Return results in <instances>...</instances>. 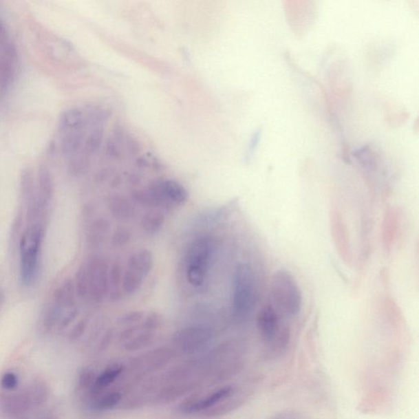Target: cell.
<instances>
[{
	"mask_svg": "<svg viewBox=\"0 0 419 419\" xmlns=\"http://www.w3.org/2000/svg\"><path fill=\"white\" fill-rule=\"evenodd\" d=\"M175 343L185 355L197 354L208 347L213 340V332L203 327H189L176 334Z\"/></svg>",
	"mask_w": 419,
	"mask_h": 419,
	"instance_id": "cell-10",
	"label": "cell"
},
{
	"mask_svg": "<svg viewBox=\"0 0 419 419\" xmlns=\"http://www.w3.org/2000/svg\"><path fill=\"white\" fill-rule=\"evenodd\" d=\"M145 331V330H144ZM154 334L153 332L145 331L139 335L133 336L125 344V349L128 352H136L149 347L153 343Z\"/></svg>",
	"mask_w": 419,
	"mask_h": 419,
	"instance_id": "cell-19",
	"label": "cell"
},
{
	"mask_svg": "<svg viewBox=\"0 0 419 419\" xmlns=\"http://www.w3.org/2000/svg\"><path fill=\"white\" fill-rule=\"evenodd\" d=\"M86 326H87V322H86V321H81L78 323L71 332L70 340L76 341L79 339L80 336L84 334Z\"/></svg>",
	"mask_w": 419,
	"mask_h": 419,
	"instance_id": "cell-28",
	"label": "cell"
},
{
	"mask_svg": "<svg viewBox=\"0 0 419 419\" xmlns=\"http://www.w3.org/2000/svg\"><path fill=\"white\" fill-rule=\"evenodd\" d=\"M173 357L171 350L168 348H159L153 352L147 353L146 355L133 361L132 369L141 371V375L144 372H152V371L162 369L163 366L168 364Z\"/></svg>",
	"mask_w": 419,
	"mask_h": 419,
	"instance_id": "cell-11",
	"label": "cell"
},
{
	"mask_svg": "<svg viewBox=\"0 0 419 419\" xmlns=\"http://www.w3.org/2000/svg\"><path fill=\"white\" fill-rule=\"evenodd\" d=\"M39 184L43 197L50 198L53 191V179L49 168L45 166H41L39 169Z\"/></svg>",
	"mask_w": 419,
	"mask_h": 419,
	"instance_id": "cell-20",
	"label": "cell"
},
{
	"mask_svg": "<svg viewBox=\"0 0 419 419\" xmlns=\"http://www.w3.org/2000/svg\"><path fill=\"white\" fill-rule=\"evenodd\" d=\"M397 215L394 211H388L385 218V226H384V241L386 247L391 245L393 236L396 228Z\"/></svg>",
	"mask_w": 419,
	"mask_h": 419,
	"instance_id": "cell-24",
	"label": "cell"
},
{
	"mask_svg": "<svg viewBox=\"0 0 419 419\" xmlns=\"http://www.w3.org/2000/svg\"><path fill=\"white\" fill-rule=\"evenodd\" d=\"M142 317V314L140 312H132L129 314L125 315L124 317V321L125 322H137L140 321Z\"/></svg>",
	"mask_w": 419,
	"mask_h": 419,
	"instance_id": "cell-30",
	"label": "cell"
},
{
	"mask_svg": "<svg viewBox=\"0 0 419 419\" xmlns=\"http://www.w3.org/2000/svg\"><path fill=\"white\" fill-rule=\"evenodd\" d=\"M270 303L282 316L295 317L302 306L299 285L290 272L279 270L272 277Z\"/></svg>",
	"mask_w": 419,
	"mask_h": 419,
	"instance_id": "cell-3",
	"label": "cell"
},
{
	"mask_svg": "<svg viewBox=\"0 0 419 419\" xmlns=\"http://www.w3.org/2000/svg\"><path fill=\"white\" fill-rule=\"evenodd\" d=\"M331 228L332 237L335 241L336 248H338L341 257L343 260L350 263L352 261V252L347 237V231L342 218L338 211H332L331 217Z\"/></svg>",
	"mask_w": 419,
	"mask_h": 419,
	"instance_id": "cell-13",
	"label": "cell"
},
{
	"mask_svg": "<svg viewBox=\"0 0 419 419\" xmlns=\"http://www.w3.org/2000/svg\"><path fill=\"white\" fill-rule=\"evenodd\" d=\"M275 419H291V418L288 416H279V417L275 418Z\"/></svg>",
	"mask_w": 419,
	"mask_h": 419,
	"instance_id": "cell-31",
	"label": "cell"
},
{
	"mask_svg": "<svg viewBox=\"0 0 419 419\" xmlns=\"http://www.w3.org/2000/svg\"><path fill=\"white\" fill-rule=\"evenodd\" d=\"M122 400V394L120 391H105L89 401V407L95 411H109V410L114 409L119 405Z\"/></svg>",
	"mask_w": 419,
	"mask_h": 419,
	"instance_id": "cell-17",
	"label": "cell"
},
{
	"mask_svg": "<svg viewBox=\"0 0 419 419\" xmlns=\"http://www.w3.org/2000/svg\"><path fill=\"white\" fill-rule=\"evenodd\" d=\"M96 377L97 375L95 374L92 369L85 368L82 369L79 378H78V388H79V390L84 393H88L93 387Z\"/></svg>",
	"mask_w": 419,
	"mask_h": 419,
	"instance_id": "cell-22",
	"label": "cell"
},
{
	"mask_svg": "<svg viewBox=\"0 0 419 419\" xmlns=\"http://www.w3.org/2000/svg\"><path fill=\"white\" fill-rule=\"evenodd\" d=\"M215 249L214 241L208 236L201 237L189 246L185 263L187 278L193 286L200 288L204 284Z\"/></svg>",
	"mask_w": 419,
	"mask_h": 419,
	"instance_id": "cell-4",
	"label": "cell"
},
{
	"mask_svg": "<svg viewBox=\"0 0 419 419\" xmlns=\"http://www.w3.org/2000/svg\"><path fill=\"white\" fill-rule=\"evenodd\" d=\"M19 385V378L12 372H7L3 375L1 378V386L8 391H12Z\"/></svg>",
	"mask_w": 419,
	"mask_h": 419,
	"instance_id": "cell-26",
	"label": "cell"
},
{
	"mask_svg": "<svg viewBox=\"0 0 419 419\" xmlns=\"http://www.w3.org/2000/svg\"><path fill=\"white\" fill-rule=\"evenodd\" d=\"M258 330L264 342L276 349L286 348L290 340V332L279 314L270 303L261 309L257 317Z\"/></svg>",
	"mask_w": 419,
	"mask_h": 419,
	"instance_id": "cell-7",
	"label": "cell"
},
{
	"mask_svg": "<svg viewBox=\"0 0 419 419\" xmlns=\"http://www.w3.org/2000/svg\"><path fill=\"white\" fill-rule=\"evenodd\" d=\"M77 291L81 297L89 296L90 299L99 302L109 291L107 266L101 259H94L81 268L77 275Z\"/></svg>",
	"mask_w": 419,
	"mask_h": 419,
	"instance_id": "cell-5",
	"label": "cell"
},
{
	"mask_svg": "<svg viewBox=\"0 0 419 419\" xmlns=\"http://www.w3.org/2000/svg\"><path fill=\"white\" fill-rule=\"evenodd\" d=\"M110 293L112 298L119 295L120 284V269L118 265H115L110 274Z\"/></svg>",
	"mask_w": 419,
	"mask_h": 419,
	"instance_id": "cell-25",
	"label": "cell"
},
{
	"mask_svg": "<svg viewBox=\"0 0 419 419\" xmlns=\"http://www.w3.org/2000/svg\"><path fill=\"white\" fill-rule=\"evenodd\" d=\"M153 257L148 250H140L131 255L127 264V271L142 279L153 269Z\"/></svg>",
	"mask_w": 419,
	"mask_h": 419,
	"instance_id": "cell-15",
	"label": "cell"
},
{
	"mask_svg": "<svg viewBox=\"0 0 419 419\" xmlns=\"http://www.w3.org/2000/svg\"><path fill=\"white\" fill-rule=\"evenodd\" d=\"M239 387L227 385L217 389L206 396L195 393L180 405V410L185 413H203L235 394Z\"/></svg>",
	"mask_w": 419,
	"mask_h": 419,
	"instance_id": "cell-9",
	"label": "cell"
},
{
	"mask_svg": "<svg viewBox=\"0 0 419 419\" xmlns=\"http://www.w3.org/2000/svg\"><path fill=\"white\" fill-rule=\"evenodd\" d=\"M125 367L116 363L107 366L100 374L97 375L93 387L87 393L89 401L105 392L107 387L122 376Z\"/></svg>",
	"mask_w": 419,
	"mask_h": 419,
	"instance_id": "cell-14",
	"label": "cell"
},
{
	"mask_svg": "<svg viewBox=\"0 0 419 419\" xmlns=\"http://www.w3.org/2000/svg\"><path fill=\"white\" fill-rule=\"evenodd\" d=\"M246 398H247L246 393L239 388L235 394L228 397L227 399L224 400L222 402L213 406V407L206 410L205 412H203V414L206 417L209 418L224 416V414L230 413L237 408L240 407L244 404Z\"/></svg>",
	"mask_w": 419,
	"mask_h": 419,
	"instance_id": "cell-16",
	"label": "cell"
},
{
	"mask_svg": "<svg viewBox=\"0 0 419 419\" xmlns=\"http://www.w3.org/2000/svg\"><path fill=\"white\" fill-rule=\"evenodd\" d=\"M187 191L173 180L163 181L145 191L138 193L137 198L149 206H179L187 201Z\"/></svg>",
	"mask_w": 419,
	"mask_h": 419,
	"instance_id": "cell-8",
	"label": "cell"
},
{
	"mask_svg": "<svg viewBox=\"0 0 419 419\" xmlns=\"http://www.w3.org/2000/svg\"><path fill=\"white\" fill-rule=\"evenodd\" d=\"M131 239V233L125 228H119L114 233L112 241L114 245L123 246L128 244V241Z\"/></svg>",
	"mask_w": 419,
	"mask_h": 419,
	"instance_id": "cell-27",
	"label": "cell"
},
{
	"mask_svg": "<svg viewBox=\"0 0 419 419\" xmlns=\"http://www.w3.org/2000/svg\"><path fill=\"white\" fill-rule=\"evenodd\" d=\"M42 239L43 230L39 226L28 228L21 237V279L25 286H31L37 278Z\"/></svg>",
	"mask_w": 419,
	"mask_h": 419,
	"instance_id": "cell-6",
	"label": "cell"
},
{
	"mask_svg": "<svg viewBox=\"0 0 419 419\" xmlns=\"http://www.w3.org/2000/svg\"><path fill=\"white\" fill-rule=\"evenodd\" d=\"M110 209L116 217L127 218L132 214L131 206L120 197H114L110 202Z\"/></svg>",
	"mask_w": 419,
	"mask_h": 419,
	"instance_id": "cell-21",
	"label": "cell"
},
{
	"mask_svg": "<svg viewBox=\"0 0 419 419\" xmlns=\"http://www.w3.org/2000/svg\"><path fill=\"white\" fill-rule=\"evenodd\" d=\"M261 133V129H258V131L254 133L253 140L252 141H250V144L249 145V154H253L255 149H256V146L258 144L259 140H260Z\"/></svg>",
	"mask_w": 419,
	"mask_h": 419,
	"instance_id": "cell-29",
	"label": "cell"
},
{
	"mask_svg": "<svg viewBox=\"0 0 419 419\" xmlns=\"http://www.w3.org/2000/svg\"><path fill=\"white\" fill-rule=\"evenodd\" d=\"M33 408L44 405L50 398V389L44 380H34L25 387Z\"/></svg>",
	"mask_w": 419,
	"mask_h": 419,
	"instance_id": "cell-18",
	"label": "cell"
},
{
	"mask_svg": "<svg viewBox=\"0 0 419 419\" xmlns=\"http://www.w3.org/2000/svg\"><path fill=\"white\" fill-rule=\"evenodd\" d=\"M164 222H165V217L162 214L153 213L146 215L142 226L146 232L153 233L160 230Z\"/></svg>",
	"mask_w": 419,
	"mask_h": 419,
	"instance_id": "cell-23",
	"label": "cell"
},
{
	"mask_svg": "<svg viewBox=\"0 0 419 419\" xmlns=\"http://www.w3.org/2000/svg\"><path fill=\"white\" fill-rule=\"evenodd\" d=\"M95 110L72 109L60 118L58 133L63 154L72 158L73 166L82 169L101 140V122Z\"/></svg>",
	"mask_w": 419,
	"mask_h": 419,
	"instance_id": "cell-1",
	"label": "cell"
},
{
	"mask_svg": "<svg viewBox=\"0 0 419 419\" xmlns=\"http://www.w3.org/2000/svg\"><path fill=\"white\" fill-rule=\"evenodd\" d=\"M256 276L248 263H239L235 268L233 280V313L237 322H244L257 304Z\"/></svg>",
	"mask_w": 419,
	"mask_h": 419,
	"instance_id": "cell-2",
	"label": "cell"
},
{
	"mask_svg": "<svg viewBox=\"0 0 419 419\" xmlns=\"http://www.w3.org/2000/svg\"><path fill=\"white\" fill-rule=\"evenodd\" d=\"M3 411L8 416L19 417L28 413L33 408V405L25 388L24 390L8 393L1 399Z\"/></svg>",
	"mask_w": 419,
	"mask_h": 419,
	"instance_id": "cell-12",
	"label": "cell"
}]
</instances>
